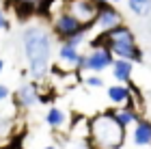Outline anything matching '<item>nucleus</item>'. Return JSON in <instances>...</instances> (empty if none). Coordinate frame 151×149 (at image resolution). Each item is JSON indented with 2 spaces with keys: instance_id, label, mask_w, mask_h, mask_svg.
I'll return each instance as SVG.
<instances>
[{
  "instance_id": "ddd939ff",
  "label": "nucleus",
  "mask_w": 151,
  "mask_h": 149,
  "mask_svg": "<svg viewBox=\"0 0 151 149\" xmlns=\"http://www.w3.org/2000/svg\"><path fill=\"white\" fill-rule=\"evenodd\" d=\"M110 71H112V78L116 80V82L127 84L129 80H132V73H134V63L127 60V58H114Z\"/></svg>"
},
{
  "instance_id": "aec40b11",
  "label": "nucleus",
  "mask_w": 151,
  "mask_h": 149,
  "mask_svg": "<svg viewBox=\"0 0 151 149\" xmlns=\"http://www.w3.org/2000/svg\"><path fill=\"white\" fill-rule=\"evenodd\" d=\"M2 69H4V60L0 58V73H2Z\"/></svg>"
},
{
  "instance_id": "423d86ee",
  "label": "nucleus",
  "mask_w": 151,
  "mask_h": 149,
  "mask_svg": "<svg viewBox=\"0 0 151 149\" xmlns=\"http://www.w3.org/2000/svg\"><path fill=\"white\" fill-rule=\"evenodd\" d=\"M65 4H67V11L73 13L82 24L93 26L101 2H97V0H65Z\"/></svg>"
},
{
  "instance_id": "412c9836",
  "label": "nucleus",
  "mask_w": 151,
  "mask_h": 149,
  "mask_svg": "<svg viewBox=\"0 0 151 149\" xmlns=\"http://www.w3.org/2000/svg\"><path fill=\"white\" fill-rule=\"evenodd\" d=\"M43 149H56V147H54V145H47V147H43Z\"/></svg>"
},
{
  "instance_id": "0eeeda50",
  "label": "nucleus",
  "mask_w": 151,
  "mask_h": 149,
  "mask_svg": "<svg viewBox=\"0 0 151 149\" xmlns=\"http://www.w3.org/2000/svg\"><path fill=\"white\" fill-rule=\"evenodd\" d=\"M80 48H73V45L60 41L58 50H56V65L54 69L58 71H65V73H76L78 69V63H80Z\"/></svg>"
},
{
  "instance_id": "b1692460",
  "label": "nucleus",
  "mask_w": 151,
  "mask_h": 149,
  "mask_svg": "<svg viewBox=\"0 0 151 149\" xmlns=\"http://www.w3.org/2000/svg\"><path fill=\"white\" fill-rule=\"evenodd\" d=\"M4 149H15V147H4Z\"/></svg>"
},
{
  "instance_id": "f03ea898",
  "label": "nucleus",
  "mask_w": 151,
  "mask_h": 149,
  "mask_svg": "<svg viewBox=\"0 0 151 149\" xmlns=\"http://www.w3.org/2000/svg\"><path fill=\"white\" fill-rule=\"evenodd\" d=\"M91 45H108L116 58H127L134 65L142 63V50L136 43V37H134L132 28L125 26V24L116 26V28L108 30V32H99L95 37V41H91Z\"/></svg>"
},
{
  "instance_id": "a211bd4d",
  "label": "nucleus",
  "mask_w": 151,
  "mask_h": 149,
  "mask_svg": "<svg viewBox=\"0 0 151 149\" xmlns=\"http://www.w3.org/2000/svg\"><path fill=\"white\" fill-rule=\"evenodd\" d=\"M9 28V17H6V13L0 9V30H6Z\"/></svg>"
},
{
  "instance_id": "5701e85b",
  "label": "nucleus",
  "mask_w": 151,
  "mask_h": 149,
  "mask_svg": "<svg viewBox=\"0 0 151 149\" xmlns=\"http://www.w3.org/2000/svg\"><path fill=\"white\" fill-rule=\"evenodd\" d=\"M110 2H121V0H110Z\"/></svg>"
},
{
  "instance_id": "9b49d317",
  "label": "nucleus",
  "mask_w": 151,
  "mask_h": 149,
  "mask_svg": "<svg viewBox=\"0 0 151 149\" xmlns=\"http://www.w3.org/2000/svg\"><path fill=\"white\" fill-rule=\"evenodd\" d=\"M106 97L108 101H112L116 106H123V104H132V97H134V91L125 86L123 82H116V84H110L106 91Z\"/></svg>"
},
{
  "instance_id": "4be33fe9",
  "label": "nucleus",
  "mask_w": 151,
  "mask_h": 149,
  "mask_svg": "<svg viewBox=\"0 0 151 149\" xmlns=\"http://www.w3.org/2000/svg\"><path fill=\"white\" fill-rule=\"evenodd\" d=\"M97 2H110V0H97Z\"/></svg>"
},
{
  "instance_id": "1a4fd4ad",
  "label": "nucleus",
  "mask_w": 151,
  "mask_h": 149,
  "mask_svg": "<svg viewBox=\"0 0 151 149\" xmlns=\"http://www.w3.org/2000/svg\"><path fill=\"white\" fill-rule=\"evenodd\" d=\"M121 24H123L121 13L116 11L112 4L101 2V4H99V13H97V17H95L93 28H97L99 32H108V30H112V28H116V26H121Z\"/></svg>"
},
{
  "instance_id": "6e6552de",
  "label": "nucleus",
  "mask_w": 151,
  "mask_h": 149,
  "mask_svg": "<svg viewBox=\"0 0 151 149\" xmlns=\"http://www.w3.org/2000/svg\"><path fill=\"white\" fill-rule=\"evenodd\" d=\"M39 82H24L17 86L15 95H13V101H15L17 108H32L37 104H43V93L39 91Z\"/></svg>"
},
{
  "instance_id": "f8f14e48",
  "label": "nucleus",
  "mask_w": 151,
  "mask_h": 149,
  "mask_svg": "<svg viewBox=\"0 0 151 149\" xmlns=\"http://www.w3.org/2000/svg\"><path fill=\"white\" fill-rule=\"evenodd\" d=\"M112 114L116 117V121H119V123L125 127V130H127L129 125H136V123L142 119L140 112H138V108H136L134 104H123L121 108H114Z\"/></svg>"
},
{
  "instance_id": "6ab92c4d",
  "label": "nucleus",
  "mask_w": 151,
  "mask_h": 149,
  "mask_svg": "<svg viewBox=\"0 0 151 149\" xmlns=\"http://www.w3.org/2000/svg\"><path fill=\"white\" fill-rule=\"evenodd\" d=\"M9 95H11L9 86H6V84H0V104H2L4 99H9Z\"/></svg>"
},
{
  "instance_id": "dca6fc26",
  "label": "nucleus",
  "mask_w": 151,
  "mask_h": 149,
  "mask_svg": "<svg viewBox=\"0 0 151 149\" xmlns=\"http://www.w3.org/2000/svg\"><path fill=\"white\" fill-rule=\"evenodd\" d=\"M84 84L88 89H101L104 86V78L99 73H88V76H84Z\"/></svg>"
},
{
  "instance_id": "9d476101",
  "label": "nucleus",
  "mask_w": 151,
  "mask_h": 149,
  "mask_svg": "<svg viewBox=\"0 0 151 149\" xmlns=\"http://www.w3.org/2000/svg\"><path fill=\"white\" fill-rule=\"evenodd\" d=\"M132 145L134 147H151V121L140 119L132 125Z\"/></svg>"
},
{
  "instance_id": "7ed1b4c3",
  "label": "nucleus",
  "mask_w": 151,
  "mask_h": 149,
  "mask_svg": "<svg viewBox=\"0 0 151 149\" xmlns=\"http://www.w3.org/2000/svg\"><path fill=\"white\" fill-rule=\"evenodd\" d=\"M91 140L97 149H121L125 143V127H123L112 110H104L91 119Z\"/></svg>"
},
{
  "instance_id": "f3484780",
  "label": "nucleus",
  "mask_w": 151,
  "mask_h": 149,
  "mask_svg": "<svg viewBox=\"0 0 151 149\" xmlns=\"http://www.w3.org/2000/svg\"><path fill=\"white\" fill-rule=\"evenodd\" d=\"M73 149H97L91 138H73Z\"/></svg>"
},
{
  "instance_id": "39448f33",
  "label": "nucleus",
  "mask_w": 151,
  "mask_h": 149,
  "mask_svg": "<svg viewBox=\"0 0 151 149\" xmlns=\"http://www.w3.org/2000/svg\"><path fill=\"white\" fill-rule=\"evenodd\" d=\"M84 56H86L84 71H88V73H101V71L110 69L116 58L108 45H91V52H86Z\"/></svg>"
},
{
  "instance_id": "2eb2a0df",
  "label": "nucleus",
  "mask_w": 151,
  "mask_h": 149,
  "mask_svg": "<svg viewBox=\"0 0 151 149\" xmlns=\"http://www.w3.org/2000/svg\"><path fill=\"white\" fill-rule=\"evenodd\" d=\"M127 9L138 17H147L151 15V0H125Z\"/></svg>"
},
{
  "instance_id": "4468645a",
  "label": "nucleus",
  "mask_w": 151,
  "mask_h": 149,
  "mask_svg": "<svg viewBox=\"0 0 151 149\" xmlns=\"http://www.w3.org/2000/svg\"><path fill=\"white\" fill-rule=\"evenodd\" d=\"M45 123L52 130H65L67 127V112L58 106H50L45 112Z\"/></svg>"
},
{
  "instance_id": "20e7f679",
  "label": "nucleus",
  "mask_w": 151,
  "mask_h": 149,
  "mask_svg": "<svg viewBox=\"0 0 151 149\" xmlns=\"http://www.w3.org/2000/svg\"><path fill=\"white\" fill-rule=\"evenodd\" d=\"M52 30H54V35L58 37V41H65V39H69L71 35H76V32L93 30V26L82 24L80 19L73 15V13H69L67 9H65V11L60 9V13L52 15Z\"/></svg>"
},
{
  "instance_id": "f257e3e1",
  "label": "nucleus",
  "mask_w": 151,
  "mask_h": 149,
  "mask_svg": "<svg viewBox=\"0 0 151 149\" xmlns=\"http://www.w3.org/2000/svg\"><path fill=\"white\" fill-rule=\"evenodd\" d=\"M54 30L43 24H30L22 30V52L28 73L35 82H45L52 73L54 58Z\"/></svg>"
}]
</instances>
